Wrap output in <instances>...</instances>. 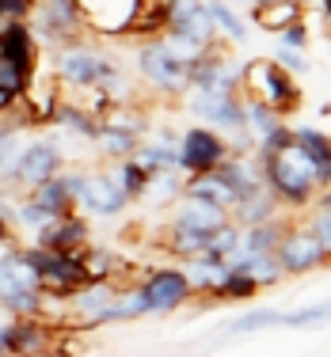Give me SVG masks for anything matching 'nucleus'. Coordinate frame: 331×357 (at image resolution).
Here are the masks:
<instances>
[{
    "label": "nucleus",
    "mask_w": 331,
    "mask_h": 357,
    "mask_svg": "<svg viewBox=\"0 0 331 357\" xmlns=\"http://www.w3.org/2000/svg\"><path fill=\"white\" fill-rule=\"evenodd\" d=\"M282 217V206H278V198L267 190V186H259L256 194H248V198L240 202V206L233 209V220L240 228H251V225H263V220H274Z\"/></svg>",
    "instance_id": "obj_22"
},
{
    "label": "nucleus",
    "mask_w": 331,
    "mask_h": 357,
    "mask_svg": "<svg viewBox=\"0 0 331 357\" xmlns=\"http://www.w3.org/2000/svg\"><path fill=\"white\" fill-rule=\"evenodd\" d=\"M0 57L8 65H15L23 76L35 80V65H38V42L31 35L27 20H8L0 23Z\"/></svg>",
    "instance_id": "obj_12"
},
{
    "label": "nucleus",
    "mask_w": 331,
    "mask_h": 357,
    "mask_svg": "<svg viewBox=\"0 0 331 357\" xmlns=\"http://www.w3.org/2000/svg\"><path fill=\"white\" fill-rule=\"evenodd\" d=\"M278 262H282L286 278H304V274H316V270L331 266V255L324 251V243L312 236V228L304 220H290L278 240Z\"/></svg>",
    "instance_id": "obj_6"
},
{
    "label": "nucleus",
    "mask_w": 331,
    "mask_h": 357,
    "mask_svg": "<svg viewBox=\"0 0 331 357\" xmlns=\"http://www.w3.org/2000/svg\"><path fill=\"white\" fill-rule=\"evenodd\" d=\"M183 107L198 118L202 126L217 133H236L244 130V96L233 91H206V88H186L183 91Z\"/></svg>",
    "instance_id": "obj_7"
},
{
    "label": "nucleus",
    "mask_w": 331,
    "mask_h": 357,
    "mask_svg": "<svg viewBox=\"0 0 331 357\" xmlns=\"http://www.w3.org/2000/svg\"><path fill=\"white\" fill-rule=\"evenodd\" d=\"M320 15H324L328 31H331V0H320Z\"/></svg>",
    "instance_id": "obj_39"
},
{
    "label": "nucleus",
    "mask_w": 331,
    "mask_h": 357,
    "mask_svg": "<svg viewBox=\"0 0 331 357\" xmlns=\"http://www.w3.org/2000/svg\"><path fill=\"white\" fill-rule=\"evenodd\" d=\"M27 255L35 259L38 266V282H42V293H54V296H69L76 293L80 285H88V270L80 266L76 255H65V251H46V248H35L31 243Z\"/></svg>",
    "instance_id": "obj_9"
},
{
    "label": "nucleus",
    "mask_w": 331,
    "mask_h": 357,
    "mask_svg": "<svg viewBox=\"0 0 331 357\" xmlns=\"http://www.w3.org/2000/svg\"><path fill=\"white\" fill-rule=\"evenodd\" d=\"M256 293H259V285L251 282L248 274H240V270H228V278H225V282H221L209 296H214V301H233V304H240V301H251Z\"/></svg>",
    "instance_id": "obj_33"
},
{
    "label": "nucleus",
    "mask_w": 331,
    "mask_h": 357,
    "mask_svg": "<svg viewBox=\"0 0 331 357\" xmlns=\"http://www.w3.org/2000/svg\"><path fill=\"white\" fill-rule=\"evenodd\" d=\"M304 225L312 228V236H316V240L324 243V251L331 255V206H312V213Z\"/></svg>",
    "instance_id": "obj_35"
},
{
    "label": "nucleus",
    "mask_w": 331,
    "mask_h": 357,
    "mask_svg": "<svg viewBox=\"0 0 331 357\" xmlns=\"http://www.w3.org/2000/svg\"><path fill=\"white\" fill-rule=\"evenodd\" d=\"M133 289H138V296H141V308H145V316H168V312L183 308V304L194 296V289H191V282H186V274H183V270H172V266L152 270L145 282L133 285Z\"/></svg>",
    "instance_id": "obj_10"
},
{
    "label": "nucleus",
    "mask_w": 331,
    "mask_h": 357,
    "mask_svg": "<svg viewBox=\"0 0 331 357\" xmlns=\"http://www.w3.org/2000/svg\"><path fill=\"white\" fill-rule=\"evenodd\" d=\"M240 96L278 110L282 118L301 107V88H297L293 73H286L274 57H256V61L244 65L240 69Z\"/></svg>",
    "instance_id": "obj_2"
},
{
    "label": "nucleus",
    "mask_w": 331,
    "mask_h": 357,
    "mask_svg": "<svg viewBox=\"0 0 331 357\" xmlns=\"http://www.w3.org/2000/svg\"><path fill=\"white\" fill-rule=\"evenodd\" d=\"M304 4H309V0H304Z\"/></svg>",
    "instance_id": "obj_40"
},
{
    "label": "nucleus",
    "mask_w": 331,
    "mask_h": 357,
    "mask_svg": "<svg viewBox=\"0 0 331 357\" xmlns=\"http://www.w3.org/2000/svg\"><path fill=\"white\" fill-rule=\"evenodd\" d=\"M297 20H304V0H251V23L267 35H278Z\"/></svg>",
    "instance_id": "obj_17"
},
{
    "label": "nucleus",
    "mask_w": 331,
    "mask_h": 357,
    "mask_svg": "<svg viewBox=\"0 0 331 357\" xmlns=\"http://www.w3.org/2000/svg\"><path fill=\"white\" fill-rule=\"evenodd\" d=\"M244 130L251 133V141H256V149L263 141H270L274 133L286 130V118L278 114V110L256 103V99H244Z\"/></svg>",
    "instance_id": "obj_25"
},
{
    "label": "nucleus",
    "mask_w": 331,
    "mask_h": 357,
    "mask_svg": "<svg viewBox=\"0 0 331 357\" xmlns=\"http://www.w3.org/2000/svg\"><path fill=\"white\" fill-rule=\"evenodd\" d=\"M286 225H290L286 217H274V220H263V225L244 228L240 251H236V255H274L278 240H282V232H286ZM236 255H233V259H236Z\"/></svg>",
    "instance_id": "obj_21"
},
{
    "label": "nucleus",
    "mask_w": 331,
    "mask_h": 357,
    "mask_svg": "<svg viewBox=\"0 0 331 357\" xmlns=\"http://www.w3.org/2000/svg\"><path fill=\"white\" fill-rule=\"evenodd\" d=\"M50 350V327L38 316L8 323V357H42Z\"/></svg>",
    "instance_id": "obj_16"
},
{
    "label": "nucleus",
    "mask_w": 331,
    "mask_h": 357,
    "mask_svg": "<svg viewBox=\"0 0 331 357\" xmlns=\"http://www.w3.org/2000/svg\"><path fill=\"white\" fill-rule=\"evenodd\" d=\"M138 133H126V130H115V126H103L99 122V133H96V152L103 160H126V156H133V149H138Z\"/></svg>",
    "instance_id": "obj_28"
},
{
    "label": "nucleus",
    "mask_w": 331,
    "mask_h": 357,
    "mask_svg": "<svg viewBox=\"0 0 331 357\" xmlns=\"http://www.w3.org/2000/svg\"><path fill=\"white\" fill-rule=\"evenodd\" d=\"M221 160H228V137L209 126L194 122L179 133V172L191 178V175H206V172H217Z\"/></svg>",
    "instance_id": "obj_8"
},
{
    "label": "nucleus",
    "mask_w": 331,
    "mask_h": 357,
    "mask_svg": "<svg viewBox=\"0 0 331 357\" xmlns=\"http://www.w3.org/2000/svg\"><path fill=\"white\" fill-rule=\"evenodd\" d=\"M274 42H278V46H286V50L304 54V50H309V20H297V23H290V27H282L274 35Z\"/></svg>",
    "instance_id": "obj_34"
},
{
    "label": "nucleus",
    "mask_w": 331,
    "mask_h": 357,
    "mask_svg": "<svg viewBox=\"0 0 331 357\" xmlns=\"http://www.w3.org/2000/svg\"><path fill=\"white\" fill-rule=\"evenodd\" d=\"M293 137L301 141L304 152H309L312 167H316V175H320V190H328L331 186V137L320 133L316 126H301V130H293Z\"/></svg>",
    "instance_id": "obj_20"
},
{
    "label": "nucleus",
    "mask_w": 331,
    "mask_h": 357,
    "mask_svg": "<svg viewBox=\"0 0 331 357\" xmlns=\"http://www.w3.org/2000/svg\"><path fill=\"white\" fill-rule=\"evenodd\" d=\"M183 274H186V282H191L194 293H214V289L228 278V266L225 262H217V259H206V255H194V259H183Z\"/></svg>",
    "instance_id": "obj_24"
},
{
    "label": "nucleus",
    "mask_w": 331,
    "mask_h": 357,
    "mask_svg": "<svg viewBox=\"0 0 331 357\" xmlns=\"http://www.w3.org/2000/svg\"><path fill=\"white\" fill-rule=\"evenodd\" d=\"M12 236H15V228L4 220V213H0V243H12Z\"/></svg>",
    "instance_id": "obj_37"
},
{
    "label": "nucleus",
    "mask_w": 331,
    "mask_h": 357,
    "mask_svg": "<svg viewBox=\"0 0 331 357\" xmlns=\"http://www.w3.org/2000/svg\"><path fill=\"white\" fill-rule=\"evenodd\" d=\"M225 220H233V213H228L225 206H217L214 198H206V194H191L183 190L179 198L172 202V225L179 228H191V232H214V228H221Z\"/></svg>",
    "instance_id": "obj_11"
},
{
    "label": "nucleus",
    "mask_w": 331,
    "mask_h": 357,
    "mask_svg": "<svg viewBox=\"0 0 331 357\" xmlns=\"http://www.w3.org/2000/svg\"><path fill=\"white\" fill-rule=\"evenodd\" d=\"M274 61L278 65H282V69L286 73H309V57H304V54H297V50H286V46H278L274 50Z\"/></svg>",
    "instance_id": "obj_36"
},
{
    "label": "nucleus",
    "mask_w": 331,
    "mask_h": 357,
    "mask_svg": "<svg viewBox=\"0 0 331 357\" xmlns=\"http://www.w3.org/2000/svg\"><path fill=\"white\" fill-rule=\"evenodd\" d=\"M118 296H122V289H118V285H110V282H88V285L76 289V293L65 296V304H69L73 312H80V316L91 323L99 312L107 308V304H115Z\"/></svg>",
    "instance_id": "obj_18"
},
{
    "label": "nucleus",
    "mask_w": 331,
    "mask_h": 357,
    "mask_svg": "<svg viewBox=\"0 0 331 357\" xmlns=\"http://www.w3.org/2000/svg\"><path fill=\"white\" fill-rule=\"evenodd\" d=\"M80 206L96 217H118L130 206V198L110 183L107 172H88L84 175V190H80Z\"/></svg>",
    "instance_id": "obj_15"
},
{
    "label": "nucleus",
    "mask_w": 331,
    "mask_h": 357,
    "mask_svg": "<svg viewBox=\"0 0 331 357\" xmlns=\"http://www.w3.org/2000/svg\"><path fill=\"white\" fill-rule=\"evenodd\" d=\"M57 172H65V152L57 149L54 141H27L20 152H15V160L0 172L4 178V186L12 194H31L35 186H42L46 178H54Z\"/></svg>",
    "instance_id": "obj_3"
},
{
    "label": "nucleus",
    "mask_w": 331,
    "mask_h": 357,
    "mask_svg": "<svg viewBox=\"0 0 331 357\" xmlns=\"http://www.w3.org/2000/svg\"><path fill=\"white\" fill-rule=\"evenodd\" d=\"M168 31L191 35L202 46H214L217 42V31L206 15V0H172V8H168Z\"/></svg>",
    "instance_id": "obj_13"
},
{
    "label": "nucleus",
    "mask_w": 331,
    "mask_h": 357,
    "mask_svg": "<svg viewBox=\"0 0 331 357\" xmlns=\"http://www.w3.org/2000/svg\"><path fill=\"white\" fill-rule=\"evenodd\" d=\"M328 323H331V301L282 312V327H290V331H316V327H328Z\"/></svg>",
    "instance_id": "obj_31"
},
{
    "label": "nucleus",
    "mask_w": 331,
    "mask_h": 357,
    "mask_svg": "<svg viewBox=\"0 0 331 357\" xmlns=\"http://www.w3.org/2000/svg\"><path fill=\"white\" fill-rule=\"evenodd\" d=\"M183 186H186V175L179 172V167H172V172H156L149 178V186H145L141 198L152 202V206H172V202L183 194Z\"/></svg>",
    "instance_id": "obj_29"
},
{
    "label": "nucleus",
    "mask_w": 331,
    "mask_h": 357,
    "mask_svg": "<svg viewBox=\"0 0 331 357\" xmlns=\"http://www.w3.org/2000/svg\"><path fill=\"white\" fill-rule=\"evenodd\" d=\"M138 76L149 84L152 91H160V96H175V99H183V91L191 88V73H186V65L160 38L145 42V46L138 50Z\"/></svg>",
    "instance_id": "obj_5"
},
{
    "label": "nucleus",
    "mask_w": 331,
    "mask_h": 357,
    "mask_svg": "<svg viewBox=\"0 0 331 357\" xmlns=\"http://www.w3.org/2000/svg\"><path fill=\"white\" fill-rule=\"evenodd\" d=\"M256 164H259L263 186L274 194L282 209H290V213L312 209V202H316V194H320V175H316L309 152L301 149V141H297L293 133L282 144H274V149H259Z\"/></svg>",
    "instance_id": "obj_1"
},
{
    "label": "nucleus",
    "mask_w": 331,
    "mask_h": 357,
    "mask_svg": "<svg viewBox=\"0 0 331 357\" xmlns=\"http://www.w3.org/2000/svg\"><path fill=\"white\" fill-rule=\"evenodd\" d=\"M240 236H244V228L236 225V220H225L221 228H214L209 232V240H206V259H217V262H225L228 266V259H233L236 251H240Z\"/></svg>",
    "instance_id": "obj_30"
},
{
    "label": "nucleus",
    "mask_w": 331,
    "mask_h": 357,
    "mask_svg": "<svg viewBox=\"0 0 331 357\" xmlns=\"http://www.w3.org/2000/svg\"><path fill=\"white\" fill-rule=\"evenodd\" d=\"M54 76L57 84H69V88H115L122 84V73L118 65L110 61L107 54L91 46H69V50H57L54 57Z\"/></svg>",
    "instance_id": "obj_4"
},
{
    "label": "nucleus",
    "mask_w": 331,
    "mask_h": 357,
    "mask_svg": "<svg viewBox=\"0 0 331 357\" xmlns=\"http://www.w3.org/2000/svg\"><path fill=\"white\" fill-rule=\"evenodd\" d=\"M206 15H209V23H214L217 38H228V42L248 38V23H244V15L233 8V0H206Z\"/></svg>",
    "instance_id": "obj_26"
},
{
    "label": "nucleus",
    "mask_w": 331,
    "mask_h": 357,
    "mask_svg": "<svg viewBox=\"0 0 331 357\" xmlns=\"http://www.w3.org/2000/svg\"><path fill=\"white\" fill-rule=\"evenodd\" d=\"M0 357H8V323H0Z\"/></svg>",
    "instance_id": "obj_38"
},
{
    "label": "nucleus",
    "mask_w": 331,
    "mask_h": 357,
    "mask_svg": "<svg viewBox=\"0 0 331 357\" xmlns=\"http://www.w3.org/2000/svg\"><path fill=\"white\" fill-rule=\"evenodd\" d=\"M228 270H240V274H248L259 289L282 285V278H286L278 255H236V259H228Z\"/></svg>",
    "instance_id": "obj_19"
},
{
    "label": "nucleus",
    "mask_w": 331,
    "mask_h": 357,
    "mask_svg": "<svg viewBox=\"0 0 331 357\" xmlns=\"http://www.w3.org/2000/svg\"><path fill=\"white\" fill-rule=\"evenodd\" d=\"M206 240H209L206 232H191V228H179V225H172V220H168L164 236H160L164 251L175 255V259H194V255H202L206 251Z\"/></svg>",
    "instance_id": "obj_27"
},
{
    "label": "nucleus",
    "mask_w": 331,
    "mask_h": 357,
    "mask_svg": "<svg viewBox=\"0 0 331 357\" xmlns=\"http://www.w3.org/2000/svg\"><path fill=\"white\" fill-rule=\"evenodd\" d=\"M270 327H282V312L278 308H259V312H244L228 323V335H256V331H270Z\"/></svg>",
    "instance_id": "obj_32"
},
{
    "label": "nucleus",
    "mask_w": 331,
    "mask_h": 357,
    "mask_svg": "<svg viewBox=\"0 0 331 357\" xmlns=\"http://www.w3.org/2000/svg\"><path fill=\"white\" fill-rule=\"evenodd\" d=\"M88 240H91V228H88V220H84V213H69V217L54 220L50 228H42L35 236V248L76 255V251L88 248Z\"/></svg>",
    "instance_id": "obj_14"
},
{
    "label": "nucleus",
    "mask_w": 331,
    "mask_h": 357,
    "mask_svg": "<svg viewBox=\"0 0 331 357\" xmlns=\"http://www.w3.org/2000/svg\"><path fill=\"white\" fill-rule=\"evenodd\" d=\"M103 172L110 175V183H115V186H118V190H122L130 202H138L141 194H145V186H149V178H152V175H149V172H145V167H141L133 156H126V160H107Z\"/></svg>",
    "instance_id": "obj_23"
}]
</instances>
